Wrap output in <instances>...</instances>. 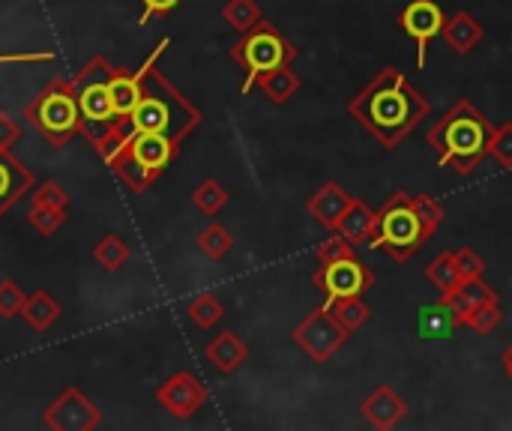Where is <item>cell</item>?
I'll return each mask as SVG.
<instances>
[{
	"mask_svg": "<svg viewBox=\"0 0 512 431\" xmlns=\"http://www.w3.org/2000/svg\"><path fill=\"white\" fill-rule=\"evenodd\" d=\"M108 93H111V105H114V114L117 117H129L138 96H141V81L135 72L129 69H117L111 78H108Z\"/></svg>",
	"mask_w": 512,
	"mask_h": 431,
	"instance_id": "cb8c5ba5",
	"label": "cell"
},
{
	"mask_svg": "<svg viewBox=\"0 0 512 431\" xmlns=\"http://www.w3.org/2000/svg\"><path fill=\"white\" fill-rule=\"evenodd\" d=\"M504 372H507V378L512 381V345L504 351Z\"/></svg>",
	"mask_w": 512,
	"mask_h": 431,
	"instance_id": "7bdbcfd3",
	"label": "cell"
},
{
	"mask_svg": "<svg viewBox=\"0 0 512 431\" xmlns=\"http://www.w3.org/2000/svg\"><path fill=\"white\" fill-rule=\"evenodd\" d=\"M30 204H36V207H54V210H66V207H69V192H66L60 183H54V180H45L42 186H36V189H33V195H30Z\"/></svg>",
	"mask_w": 512,
	"mask_h": 431,
	"instance_id": "8d00e7d4",
	"label": "cell"
},
{
	"mask_svg": "<svg viewBox=\"0 0 512 431\" xmlns=\"http://www.w3.org/2000/svg\"><path fill=\"white\" fill-rule=\"evenodd\" d=\"M315 291L324 294V303L342 300V297H363L375 285V273L360 258H342L321 264L312 276Z\"/></svg>",
	"mask_w": 512,
	"mask_h": 431,
	"instance_id": "9c48e42d",
	"label": "cell"
},
{
	"mask_svg": "<svg viewBox=\"0 0 512 431\" xmlns=\"http://www.w3.org/2000/svg\"><path fill=\"white\" fill-rule=\"evenodd\" d=\"M228 189L219 183V180H213V177H207V180H201L198 186H195V192H192V204H195V210L198 213H204V216H219L222 210H225V204H228Z\"/></svg>",
	"mask_w": 512,
	"mask_h": 431,
	"instance_id": "f1b7e54d",
	"label": "cell"
},
{
	"mask_svg": "<svg viewBox=\"0 0 512 431\" xmlns=\"http://www.w3.org/2000/svg\"><path fill=\"white\" fill-rule=\"evenodd\" d=\"M27 192H33V171L12 150H0V219Z\"/></svg>",
	"mask_w": 512,
	"mask_h": 431,
	"instance_id": "2e32d148",
	"label": "cell"
},
{
	"mask_svg": "<svg viewBox=\"0 0 512 431\" xmlns=\"http://www.w3.org/2000/svg\"><path fill=\"white\" fill-rule=\"evenodd\" d=\"M168 45H171L168 36L159 39L150 57L135 69L141 81V96L129 114V123H132V132H159L183 144L201 126V111L156 69V60Z\"/></svg>",
	"mask_w": 512,
	"mask_h": 431,
	"instance_id": "7a4b0ae2",
	"label": "cell"
},
{
	"mask_svg": "<svg viewBox=\"0 0 512 431\" xmlns=\"http://www.w3.org/2000/svg\"><path fill=\"white\" fill-rule=\"evenodd\" d=\"M456 327H459V324H456V315H453V309H450L444 300L426 303V306L420 309V315H417V333H420L426 342H444V339L453 336Z\"/></svg>",
	"mask_w": 512,
	"mask_h": 431,
	"instance_id": "7402d4cb",
	"label": "cell"
},
{
	"mask_svg": "<svg viewBox=\"0 0 512 431\" xmlns=\"http://www.w3.org/2000/svg\"><path fill=\"white\" fill-rule=\"evenodd\" d=\"M21 141V123L12 120L3 108H0V144L3 147H15Z\"/></svg>",
	"mask_w": 512,
	"mask_h": 431,
	"instance_id": "60d3db41",
	"label": "cell"
},
{
	"mask_svg": "<svg viewBox=\"0 0 512 431\" xmlns=\"http://www.w3.org/2000/svg\"><path fill=\"white\" fill-rule=\"evenodd\" d=\"M489 156L504 168L512 171V123H498L489 138Z\"/></svg>",
	"mask_w": 512,
	"mask_h": 431,
	"instance_id": "e575fe53",
	"label": "cell"
},
{
	"mask_svg": "<svg viewBox=\"0 0 512 431\" xmlns=\"http://www.w3.org/2000/svg\"><path fill=\"white\" fill-rule=\"evenodd\" d=\"M444 24H447V15L438 0H408L405 9L399 12V27L417 45V69L420 72L429 66V45L435 36H441Z\"/></svg>",
	"mask_w": 512,
	"mask_h": 431,
	"instance_id": "30bf717a",
	"label": "cell"
},
{
	"mask_svg": "<svg viewBox=\"0 0 512 431\" xmlns=\"http://www.w3.org/2000/svg\"><path fill=\"white\" fill-rule=\"evenodd\" d=\"M186 315L192 318V324H195V327H201V330H213V327L225 318V306H222L213 294H198V297H192V300H189Z\"/></svg>",
	"mask_w": 512,
	"mask_h": 431,
	"instance_id": "4dcf8cb0",
	"label": "cell"
},
{
	"mask_svg": "<svg viewBox=\"0 0 512 431\" xmlns=\"http://www.w3.org/2000/svg\"><path fill=\"white\" fill-rule=\"evenodd\" d=\"M24 300H27V294H24L12 279H3V282H0V318L9 321V318L21 315Z\"/></svg>",
	"mask_w": 512,
	"mask_h": 431,
	"instance_id": "74e56055",
	"label": "cell"
},
{
	"mask_svg": "<svg viewBox=\"0 0 512 431\" xmlns=\"http://www.w3.org/2000/svg\"><path fill=\"white\" fill-rule=\"evenodd\" d=\"M42 426L54 431H93L102 426V411L78 387H66L45 408Z\"/></svg>",
	"mask_w": 512,
	"mask_h": 431,
	"instance_id": "8fae6325",
	"label": "cell"
},
{
	"mask_svg": "<svg viewBox=\"0 0 512 431\" xmlns=\"http://www.w3.org/2000/svg\"><path fill=\"white\" fill-rule=\"evenodd\" d=\"M180 0H141V15H138V27H144L150 18L156 15H168L171 9H177Z\"/></svg>",
	"mask_w": 512,
	"mask_h": 431,
	"instance_id": "ab89813d",
	"label": "cell"
},
{
	"mask_svg": "<svg viewBox=\"0 0 512 431\" xmlns=\"http://www.w3.org/2000/svg\"><path fill=\"white\" fill-rule=\"evenodd\" d=\"M60 315H63V306H60L48 291H36V294H30V297L24 300V306H21V318H24V324H27L30 330H36V333L51 330V327L60 321Z\"/></svg>",
	"mask_w": 512,
	"mask_h": 431,
	"instance_id": "603a6c76",
	"label": "cell"
},
{
	"mask_svg": "<svg viewBox=\"0 0 512 431\" xmlns=\"http://www.w3.org/2000/svg\"><path fill=\"white\" fill-rule=\"evenodd\" d=\"M222 21H225L231 30L246 33V30H252L258 21H264V9H261L258 0H228V3L222 6Z\"/></svg>",
	"mask_w": 512,
	"mask_h": 431,
	"instance_id": "83f0119b",
	"label": "cell"
},
{
	"mask_svg": "<svg viewBox=\"0 0 512 431\" xmlns=\"http://www.w3.org/2000/svg\"><path fill=\"white\" fill-rule=\"evenodd\" d=\"M348 330L333 318V312L321 303L318 309H312L297 327H294V333H291V339L309 354V360L312 363H330L336 354H339V348L348 342Z\"/></svg>",
	"mask_w": 512,
	"mask_h": 431,
	"instance_id": "ba28073f",
	"label": "cell"
},
{
	"mask_svg": "<svg viewBox=\"0 0 512 431\" xmlns=\"http://www.w3.org/2000/svg\"><path fill=\"white\" fill-rule=\"evenodd\" d=\"M492 129L495 126L489 117L471 99H459L441 114L438 123L429 126L426 144L435 150L441 168H453L459 177H468L489 156Z\"/></svg>",
	"mask_w": 512,
	"mask_h": 431,
	"instance_id": "3957f363",
	"label": "cell"
},
{
	"mask_svg": "<svg viewBox=\"0 0 512 431\" xmlns=\"http://www.w3.org/2000/svg\"><path fill=\"white\" fill-rule=\"evenodd\" d=\"M156 405L177 420H189L207 405V387L192 372H174L171 378L159 384Z\"/></svg>",
	"mask_w": 512,
	"mask_h": 431,
	"instance_id": "7c38bea8",
	"label": "cell"
},
{
	"mask_svg": "<svg viewBox=\"0 0 512 431\" xmlns=\"http://www.w3.org/2000/svg\"><path fill=\"white\" fill-rule=\"evenodd\" d=\"M441 36L447 39V45L456 51V54H471L480 42H483V36H486V27L471 15V12H456V15H450L447 18V24H444V30H441Z\"/></svg>",
	"mask_w": 512,
	"mask_h": 431,
	"instance_id": "d6986e66",
	"label": "cell"
},
{
	"mask_svg": "<svg viewBox=\"0 0 512 431\" xmlns=\"http://www.w3.org/2000/svg\"><path fill=\"white\" fill-rule=\"evenodd\" d=\"M315 255L321 264H330V261H342V258H357V246L348 243L339 231H330V237L318 243Z\"/></svg>",
	"mask_w": 512,
	"mask_h": 431,
	"instance_id": "d590c367",
	"label": "cell"
},
{
	"mask_svg": "<svg viewBox=\"0 0 512 431\" xmlns=\"http://www.w3.org/2000/svg\"><path fill=\"white\" fill-rule=\"evenodd\" d=\"M375 225H378V210H369V204H363L360 198H354L351 207L345 210V216H342V222H339L336 231H339L348 243L363 246V243L372 240Z\"/></svg>",
	"mask_w": 512,
	"mask_h": 431,
	"instance_id": "44dd1931",
	"label": "cell"
},
{
	"mask_svg": "<svg viewBox=\"0 0 512 431\" xmlns=\"http://www.w3.org/2000/svg\"><path fill=\"white\" fill-rule=\"evenodd\" d=\"M501 324H504V309H501V303H486V306H480V309L462 315V321H459V327H471L477 336H492Z\"/></svg>",
	"mask_w": 512,
	"mask_h": 431,
	"instance_id": "1f68e13d",
	"label": "cell"
},
{
	"mask_svg": "<svg viewBox=\"0 0 512 431\" xmlns=\"http://www.w3.org/2000/svg\"><path fill=\"white\" fill-rule=\"evenodd\" d=\"M42 60H54L51 51H36V54H0V63H42Z\"/></svg>",
	"mask_w": 512,
	"mask_h": 431,
	"instance_id": "b9f144b4",
	"label": "cell"
},
{
	"mask_svg": "<svg viewBox=\"0 0 512 431\" xmlns=\"http://www.w3.org/2000/svg\"><path fill=\"white\" fill-rule=\"evenodd\" d=\"M348 114L384 147L396 150L426 117L432 114L429 99L408 81L396 66H384L351 102Z\"/></svg>",
	"mask_w": 512,
	"mask_h": 431,
	"instance_id": "6da1fadb",
	"label": "cell"
},
{
	"mask_svg": "<svg viewBox=\"0 0 512 431\" xmlns=\"http://www.w3.org/2000/svg\"><path fill=\"white\" fill-rule=\"evenodd\" d=\"M255 84L261 87V93H264L273 105H288V102L300 93L303 78L291 69V63H285V66H276V69H270V72H261Z\"/></svg>",
	"mask_w": 512,
	"mask_h": 431,
	"instance_id": "ffe728a7",
	"label": "cell"
},
{
	"mask_svg": "<svg viewBox=\"0 0 512 431\" xmlns=\"http://www.w3.org/2000/svg\"><path fill=\"white\" fill-rule=\"evenodd\" d=\"M195 246H198V252H201L204 258H210V261H222V258H228V255H231V249H234V234H231L225 225L210 222L204 231H198Z\"/></svg>",
	"mask_w": 512,
	"mask_h": 431,
	"instance_id": "484cf974",
	"label": "cell"
},
{
	"mask_svg": "<svg viewBox=\"0 0 512 431\" xmlns=\"http://www.w3.org/2000/svg\"><path fill=\"white\" fill-rule=\"evenodd\" d=\"M324 306L333 312V318H336L348 333L360 330V327L372 318V309L366 306L363 297H342V300H333V303H324Z\"/></svg>",
	"mask_w": 512,
	"mask_h": 431,
	"instance_id": "f546056e",
	"label": "cell"
},
{
	"mask_svg": "<svg viewBox=\"0 0 512 431\" xmlns=\"http://www.w3.org/2000/svg\"><path fill=\"white\" fill-rule=\"evenodd\" d=\"M231 60L237 66H243L246 81L240 87L243 96H249V90L255 87L261 72H270L276 66L294 63L297 60V45L291 39H285V33L279 27H273L270 21H258L252 30H246L231 48H228Z\"/></svg>",
	"mask_w": 512,
	"mask_h": 431,
	"instance_id": "8992f818",
	"label": "cell"
},
{
	"mask_svg": "<svg viewBox=\"0 0 512 431\" xmlns=\"http://www.w3.org/2000/svg\"><path fill=\"white\" fill-rule=\"evenodd\" d=\"M441 300L453 309L456 324L462 321V315H468V312H474V309H480L486 303H501L498 291L489 282H483V279H465L456 291L444 294Z\"/></svg>",
	"mask_w": 512,
	"mask_h": 431,
	"instance_id": "ac0fdd59",
	"label": "cell"
},
{
	"mask_svg": "<svg viewBox=\"0 0 512 431\" xmlns=\"http://www.w3.org/2000/svg\"><path fill=\"white\" fill-rule=\"evenodd\" d=\"M351 201H354V195L351 192H345L339 183H324L315 195H309V201H306V213L321 225V228H327V231H336L339 228V222H342V216H345V210L351 207Z\"/></svg>",
	"mask_w": 512,
	"mask_h": 431,
	"instance_id": "9a60e30c",
	"label": "cell"
},
{
	"mask_svg": "<svg viewBox=\"0 0 512 431\" xmlns=\"http://www.w3.org/2000/svg\"><path fill=\"white\" fill-rule=\"evenodd\" d=\"M93 258H96V264H99L105 273H117V270H123V267L129 264L132 249H129V243H126L120 234H105V237L93 246Z\"/></svg>",
	"mask_w": 512,
	"mask_h": 431,
	"instance_id": "d4e9b609",
	"label": "cell"
},
{
	"mask_svg": "<svg viewBox=\"0 0 512 431\" xmlns=\"http://www.w3.org/2000/svg\"><path fill=\"white\" fill-rule=\"evenodd\" d=\"M24 120L51 144V147H63L69 144L72 135L81 132V108H78V96L72 81L66 78H51L45 84V90L30 99L24 105Z\"/></svg>",
	"mask_w": 512,
	"mask_h": 431,
	"instance_id": "277c9868",
	"label": "cell"
},
{
	"mask_svg": "<svg viewBox=\"0 0 512 431\" xmlns=\"http://www.w3.org/2000/svg\"><path fill=\"white\" fill-rule=\"evenodd\" d=\"M411 201H414V210H417V216H420V222H423L426 237H432V234L444 225V219H447L444 204H441L438 198H432V195H411Z\"/></svg>",
	"mask_w": 512,
	"mask_h": 431,
	"instance_id": "d6a6232c",
	"label": "cell"
},
{
	"mask_svg": "<svg viewBox=\"0 0 512 431\" xmlns=\"http://www.w3.org/2000/svg\"><path fill=\"white\" fill-rule=\"evenodd\" d=\"M426 240L429 237L423 231V222L414 210L411 195L393 192V198H387V204L378 210V225H375L369 246L384 252L396 264H408L423 249Z\"/></svg>",
	"mask_w": 512,
	"mask_h": 431,
	"instance_id": "5b68a950",
	"label": "cell"
},
{
	"mask_svg": "<svg viewBox=\"0 0 512 431\" xmlns=\"http://www.w3.org/2000/svg\"><path fill=\"white\" fill-rule=\"evenodd\" d=\"M180 147H183V144H177L174 138L159 135V132H132V138L126 141V147H123V150H126L138 165H144V168L159 180V177H162V171L177 159Z\"/></svg>",
	"mask_w": 512,
	"mask_h": 431,
	"instance_id": "4fadbf2b",
	"label": "cell"
},
{
	"mask_svg": "<svg viewBox=\"0 0 512 431\" xmlns=\"http://www.w3.org/2000/svg\"><path fill=\"white\" fill-rule=\"evenodd\" d=\"M120 66H111L102 54L93 57L72 81L75 87V96H78V108H81V132L90 138L96 129H102L108 120H114V105H111V93H108V78L117 72Z\"/></svg>",
	"mask_w": 512,
	"mask_h": 431,
	"instance_id": "52a82bcc",
	"label": "cell"
},
{
	"mask_svg": "<svg viewBox=\"0 0 512 431\" xmlns=\"http://www.w3.org/2000/svg\"><path fill=\"white\" fill-rule=\"evenodd\" d=\"M453 255H456V264H459L462 279H483V273H486V261H483L474 249L462 246V249H456Z\"/></svg>",
	"mask_w": 512,
	"mask_h": 431,
	"instance_id": "f35d334b",
	"label": "cell"
},
{
	"mask_svg": "<svg viewBox=\"0 0 512 431\" xmlns=\"http://www.w3.org/2000/svg\"><path fill=\"white\" fill-rule=\"evenodd\" d=\"M204 357H207V363H213V369L219 375H234L249 360V345L237 333L225 330L216 339H210V345L204 348Z\"/></svg>",
	"mask_w": 512,
	"mask_h": 431,
	"instance_id": "e0dca14e",
	"label": "cell"
},
{
	"mask_svg": "<svg viewBox=\"0 0 512 431\" xmlns=\"http://www.w3.org/2000/svg\"><path fill=\"white\" fill-rule=\"evenodd\" d=\"M360 414H363V420L369 423V426H375V429L387 431V429H396L405 417H408V402L393 390V387H375L369 396H366V402L360 405Z\"/></svg>",
	"mask_w": 512,
	"mask_h": 431,
	"instance_id": "5bb4252c",
	"label": "cell"
},
{
	"mask_svg": "<svg viewBox=\"0 0 512 431\" xmlns=\"http://www.w3.org/2000/svg\"><path fill=\"white\" fill-rule=\"evenodd\" d=\"M426 279L441 291V297L450 294V291H456V288L465 282L462 273H459V264H456V255H453V252L435 255V258L429 261V267H426Z\"/></svg>",
	"mask_w": 512,
	"mask_h": 431,
	"instance_id": "4316f807",
	"label": "cell"
},
{
	"mask_svg": "<svg viewBox=\"0 0 512 431\" xmlns=\"http://www.w3.org/2000/svg\"><path fill=\"white\" fill-rule=\"evenodd\" d=\"M27 222L36 228V234L51 237V234H57V231H60V225L66 222V210H54V207H36V204H30V210H27Z\"/></svg>",
	"mask_w": 512,
	"mask_h": 431,
	"instance_id": "836d02e7",
	"label": "cell"
}]
</instances>
